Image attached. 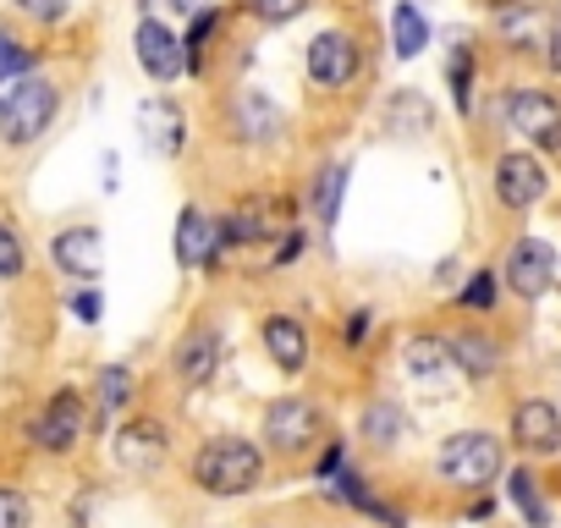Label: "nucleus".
<instances>
[{
    "instance_id": "nucleus-1",
    "label": "nucleus",
    "mask_w": 561,
    "mask_h": 528,
    "mask_svg": "<svg viewBox=\"0 0 561 528\" xmlns=\"http://www.w3.org/2000/svg\"><path fill=\"white\" fill-rule=\"evenodd\" d=\"M187 473H193V484L204 495L231 501V495H248V490L264 484V451L253 440H242V435H215V440H204L193 451Z\"/></svg>"
},
{
    "instance_id": "nucleus-2",
    "label": "nucleus",
    "mask_w": 561,
    "mask_h": 528,
    "mask_svg": "<svg viewBox=\"0 0 561 528\" xmlns=\"http://www.w3.org/2000/svg\"><path fill=\"white\" fill-rule=\"evenodd\" d=\"M56 116H61V89L45 72H28L0 94V138H7L12 149L39 144L56 127Z\"/></svg>"
},
{
    "instance_id": "nucleus-3",
    "label": "nucleus",
    "mask_w": 561,
    "mask_h": 528,
    "mask_svg": "<svg viewBox=\"0 0 561 528\" xmlns=\"http://www.w3.org/2000/svg\"><path fill=\"white\" fill-rule=\"evenodd\" d=\"M435 473H440L451 490L479 495V490H490V484L506 473V451H501V440H495L490 429H457V435L440 440Z\"/></svg>"
},
{
    "instance_id": "nucleus-4",
    "label": "nucleus",
    "mask_w": 561,
    "mask_h": 528,
    "mask_svg": "<svg viewBox=\"0 0 561 528\" xmlns=\"http://www.w3.org/2000/svg\"><path fill=\"white\" fill-rule=\"evenodd\" d=\"M501 127L534 154H561V100L545 89H506Z\"/></svg>"
},
{
    "instance_id": "nucleus-5",
    "label": "nucleus",
    "mask_w": 561,
    "mask_h": 528,
    "mask_svg": "<svg viewBox=\"0 0 561 528\" xmlns=\"http://www.w3.org/2000/svg\"><path fill=\"white\" fill-rule=\"evenodd\" d=\"M83 429H89V402H83V391L61 386V391H50V397H45V408L34 413L28 440H34L45 457H67V451H78Z\"/></svg>"
},
{
    "instance_id": "nucleus-6",
    "label": "nucleus",
    "mask_w": 561,
    "mask_h": 528,
    "mask_svg": "<svg viewBox=\"0 0 561 528\" xmlns=\"http://www.w3.org/2000/svg\"><path fill=\"white\" fill-rule=\"evenodd\" d=\"M490 187H495V204H501V209L528 215L534 204H545V193H550V171H545V160H539L534 149L517 144V149H506V154L495 160Z\"/></svg>"
},
{
    "instance_id": "nucleus-7",
    "label": "nucleus",
    "mask_w": 561,
    "mask_h": 528,
    "mask_svg": "<svg viewBox=\"0 0 561 528\" xmlns=\"http://www.w3.org/2000/svg\"><path fill=\"white\" fill-rule=\"evenodd\" d=\"M501 282L517 303H539L556 287V248L545 237H517L501 253Z\"/></svg>"
},
{
    "instance_id": "nucleus-8",
    "label": "nucleus",
    "mask_w": 561,
    "mask_h": 528,
    "mask_svg": "<svg viewBox=\"0 0 561 528\" xmlns=\"http://www.w3.org/2000/svg\"><path fill=\"white\" fill-rule=\"evenodd\" d=\"M358 72H364V45H358V34H347V28H320V34L309 39V83H314V89L342 94V89L358 83Z\"/></svg>"
},
{
    "instance_id": "nucleus-9",
    "label": "nucleus",
    "mask_w": 561,
    "mask_h": 528,
    "mask_svg": "<svg viewBox=\"0 0 561 528\" xmlns=\"http://www.w3.org/2000/svg\"><path fill=\"white\" fill-rule=\"evenodd\" d=\"M320 440V408L309 397H275L264 408V446L280 457H298Z\"/></svg>"
},
{
    "instance_id": "nucleus-10",
    "label": "nucleus",
    "mask_w": 561,
    "mask_h": 528,
    "mask_svg": "<svg viewBox=\"0 0 561 528\" xmlns=\"http://www.w3.org/2000/svg\"><path fill=\"white\" fill-rule=\"evenodd\" d=\"M133 56L144 67L149 83H176L187 72V56H182V34L165 23V18H144L133 28Z\"/></svg>"
},
{
    "instance_id": "nucleus-11",
    "label": "nucleus",
    "mask_w": 561,
    "mask_h": 528,
    "mask_svg": "<svg viewBox=\"0 0 561 528\" xmlns=\"http://www.w3.org/2000/svg\"><path fill=\"white\" fill-rule=\"evenodd\" d=\"M220 253H226L220 215H209V209L187 204V209L176 215V264H182V271H215Z\"/></svg>"
},
{
    "instance_id": "nucleus-12",
    "label": "nucleus",
    "mask_w": 561,
    "mask_h": 528,
    "mask_svg": "<svg viewBox=\"0 0 561 528\" xmlns=\"http://www.w3.org/2000/svg\"><path fill=\"white\" fill-rule=\"evenodd\" d=\"M171 451V429L160 418H127L116 435H111V457L122 473H154Z\"/></svg>"
},
{
    "instance_id": "nucleus-13",
    "label": "nucleus",
    "mask_w": 561,
    "mask_h": 528,
    "mask_svg": "<svg viewBox=\"0 0 561 528\" xmlns=\"http://www.w3.org/2000/svg\"><path fill=\"white\" fill-rule=\"evenodd\" d=\"M50 264L67 276V282H100V271H105V237H100V226H67V231H56L50 237Z\"/></svg>"
},
{
    "instance_id": "nucleus-14",
    "label": "nucleus",
    "mask_w": 561,
    "mask_h": 528,
    "mask_svg": "<svg viewBox=\"0 0 561 528\" xmlns=\"http://www.w3.org/2000/svg\"><path fill=\"white\" fill-rule=\"evenodd\" d=\"M506 429H512L517 451H528V457H556V451H561V408H556L550 397L517 402L512 418H506Z\"/></svg>"
},
{
    "instance_id": "nucleus-15",
    "label": "nucleus",
    "mask_w": 561,
    "mask_h": 528,
    "mask_svg": "<svg viewBox=\"0 0 561 528\" xmlns=\"http://www.w3.org/2000/svg\"><path fill=\"white\" fill-rule=\"evenodd\" d=\"M231 133L237 144H280V133H287V116H280V105L264 94V89H237L231 100Z\"/></svg>"
},
{
    "instance_id": "nucleus-16",
    "label": "nucleus",
    "mask_w": 561,
    "mask_h": 528,
    "mask_svg": "<svg viewBox=\"0 0 561 528\" xmlns=\"http://www.w3.org/2000/svg\"><path fill=\"white\" fill-rule=\"evenodd\" d=\"M138 133H144V149L160 154V160H176V154L187 149V116H182V105L165 100V94H154V100L138 105Z\"/></svg>"
},
{
    "instance_id": "nucleus-17",
    "label": "nucleus",
    "mask_w": 561,
    "mask_h": 528,
    "mask_svg": "<svg viewBox=\"0 0 561 528\" xmlns=\"http://www.w3.org/2000/svg\"><path fill=\"white\" fill-rule=\"evenodd\" d=\"M287 204L275 198H253V204H237L231 215H220V231H226V248H253V242H270L280 231H293L287 220Z\"/></svg>"
},
{
    "instance_id": "nucleus-18",
    "label": "nucleus",
    "mask_w": 561,
    "mask_h": 528,
    "mask_svg": "<svg viewBox=\"0 0 561 528\" xmlns=\"http://www.w3.org/2000/svg\"><path fill=\"white\" fill-rule=\"evenodd\" d=\"M259 342H264V353H270L275 369H287V375H304L309 369V325L298 314H264Z\"/></svg>"
},
{
    "instance_id": "nucleus-19",
    "label": "nucleus",
    "mask_w": 561,
    "mask_h": 528,
    "mask_svg": "<svg viewBox=\"0 0 561 528\" xmlns=\"http://www.w3.org/2000/svg\"><path fill=\"white\" fill-rule=\"evenodd\" d=\"M215 369H220V331H209V325L187 331L182 347H176V380L182 386H209Z\"/></svg>"
},
{
    "instance_id": "nucleus-20",
    "label": "nucleus",
    "mask_w": 561,
    "mask_h": 528,
    "mask_svg": "<svg viewBox=\"0 0 561 528\" xmlns=\"http://www.w3.org/2000/svg\"><path fill=\"white\" fill-rule=\"evenodd\" d=\"M451 358H457V369H462L468 380H490V375L501 369V342L484 336V331H457V336H451Z\"/></svg>"
},
{
    "instance_id": "nucleus-21",
    "label": "nucleus",
    "mask_w": 561,
    "mask_h": 528,
    "mask_svg": "<svg viewBox=\"0 0 561 528\" xmlns=\"http://www.w3.org/2000/svg\"><path fill=\"white\" fill-rule=\"evenodd\" d=\"M347 176H353V165H347V160H325V165H320V176H314V220H320L325 231L342 220Z\"/></svg>"
},
{
    "instance_id": "nucleus-22",
    "label": "nucleus",
    "mask_w": 561,
    "mask_h": 528,
    "mask_svg": "<svg viewBox=\"0 0 561 528\" xmlns=\"http://www.w3.org/2000/svg\"><path fill=\"white\" fill-rule=\"evenodd\" d=\"M391 45H397V61H413L430 45V18L413 7V0H397L391 7Z\"/></svg>"
},
{
    "instance_id": "nucleus-23",
    "label": "nucleus",
    "mask_w": 561,
    "mask_h": 528,
    "mask_svg": "<svg viewBox=\"0 0 561 528\" xmlns=\"http://www.w3.org/2000/svg\"><path fill=\"white\" fill-rule=\"evenodd\" d=\"M446 369H457L451 336H408V375L413 380H440Z\"/></svg>"
},
{
    "instance_id": "nucleus-24",
    "label": "nucleus",
    "mask_w": 561,
    "mask_h": 528,
    "mask_svg": "<svg viewBox=\"0 0 561 528\" xmlns=\"http://www.w3.org/2000/svg\"><path fill=\"white\" fill-rule=\"evenodd\" d=\"M215 34H220V12H198V18H193V28L182 34L187 78H204V72H209V50H215Z\"/></svg>"
},
{
    "instance_id": "nucleus-25",
    "label": "nucleus",
    "mask_w": 561,
    "mask_h": 528,
    "mask_svg": "<svg viewBox=\"0 0 561 528\" xmlns=\"http://www.w3.org/2000/svg\"><path fill=\"white\" fill-rule=\"evenodd\" d=\"M506 501H512V512H523V523L528 528H550V506H545V495H539V479L534 473H506Z\"/></svg>"
},
{
    "instance_id": "nucleus-26",
    "label": "nucleus",
    "mask_w": 561,
    "mask_h": 528,
    "mask_svg": "<svg viewBox=\"0 0 561 528\" xmlns=\"http://www.w3.org/2000/svg\"><path fill=\"white\" fill-rule=\"evenodd\" d=\"M473 78H479L473 45H457V50H451V61H446V83H451V105H457V116H462V122L473 116Z\"/></svg>"
},
{
    "instance_id": "nucleus-27",
    "label": "nucleus",
    "mask_w": 561,
    "mask_h": 528,
    "mask_svg": "<svg viewBox=\"0 0 561 528\" xmlns=\"http://www.w3.org/2000/svg\"><path fill=\"white\" fill-rule=\"evenodd\" d=\"M430 122H435V116H430V105H424L413 89H402V94L386 100V127H391V133L413 138V133H430Z\"/></svg>"
},
{
    "instance_id": "nucleus-28",
    "label": "nucleus",
    "mask_w": 561,
    "mask_h": 528,
    "mask_svg": "<svg viewBox=\"0 0 561 528\" xmlns=\"http://www.w3.org/2000/svg\"><path fill=\"white\" fill-rule=\"evenodd\" d=\"M133 391H138V380H133V369H122V364H105V369L94 375V402H100V413H122V408L133 402Z\"/></svg>"
},
{
    "instance_id": "nucleus-29",
    "label": "nucleus",
    "mask_w": 561,
    "mask_h": 528,
    "mask_svg": "<svg viewBox=\"0 0 561 528\" xmlns=\"http://www.w3.org/2000/svg\"><path fill=\"white\" fill-rule=\"evenodd\" d=\"M402 429H408V418H402L397 402H369V408H364V440H375V446H397Z\"/></svg>"
},
{
    "instance_id": "nucleus-30",
    "label": "nucleus",
    "mask_w": 561,
    "mask_h": 528,
    "mask_svg": "<svg viewBox=\"0 0 561 528\" xmlns=\"http://www.w3.org/2000/svg\"><path fill=\"white\" fill-rule=\"evenodd\" d=\"M23 271H28V248L12 220H0V282H23Z\"/></svg>"
},
{
    "instance_id": "nucleus-31",
    "label": "nucleus",
    "mask_w": 561,
    "mask_h": 528,
    "mask_svg": "<svg viewBox=\"0 0 561 528\" xmlns=\"http://www.w3.org/2000/svg\"><path fill=\"white\" fill-rule=\"evenodd\" d=\"M28 72H34V50L23 39H12V34H0V89H12Z\"/></svg>"
},
{
    "instance_id": "nucleus-32",
    "label": "nucleus",
    "mask_w": 561,
    "mask_h": 528,
    "mask_svg": "<svg viewBox=\"0 0 561 528\" xmlns=\"http://www.w3.org/2000/svg\"><path fill=\"white\" fill-rule=\"evenodd\" d=\"M495 292H501V282H495V271H473V276L462 282V292H457V303H462V309H473V314H490V309H495Z\"/></svg>"
},
{
    "instance_id": "nucleus-33",
    "label": "nucleus",
    "mask_w": 561,
    "mask_h": 528,
    "mask_svg": "<svg viewBox=\"0 0 561 528\" xmlns=\"http://www.w3.org/2000/svg\"><path fill=\"white\" fill-rule=\"evenodd\" d=\"M242 12L259 18V23H270V28H280V23L304 18V12H309V0H242Z\"/></svg>"
},
{
    "instance_id": "nucleus-34",
    "label": "nucleus",
    "mask_w": 561,
    "mask_h": 528,
    "mask_svg": "<svg viewBox=\"0 0 561 528\" xmlns=\"http://www.w3.org/2000/svg\"><path fill=\"white\" fill-rule=\"evenodd\" d=\"M28 517H34L28 495L18 484H0V528H28Z\"/></svg>"
},
{
    "instance_id": "nucleus-35",
    "label": "nucleus",
    "mask_w": 561,
    "mask_h": 528,
    "mask_svg": "<svg viewBox=\"0 0 561 528\" xmlns=\"http://www.w3.org/2000/svg\"><path fill=\"white\" fill-rule=\"evenodd\" d=\"M12 7L28 18V23H39V28H50V23H67V12H72V0H12Z\"/></svg>"
},
{
    "instance_id": "nucleus-36",
    "label": "nucleus",
    "mask_w": 561,
    "mask_h": 528,
    "mask_svg": "<svg viewBox=\"0 0 561 528\" xmlns=\"http://www.w3.org/2000/svg\"><path fill=\"white\" fill-rule=\"evenodd\" d=\"M309 253V237L293 226V231H280V242H275V253H270V271H293V264Z\"/></svg>"
},
{
    "instance_id": "nucleus-37",
    "label": "nucleus",
    "mask_w": 561,
    "mask_h": 528,
    "mask_svg": "<svg viewBox=\"0 0 561 528\" xmlns=\"http://www.w3.org/2000/svg\"><path fill=\"white\" fill-rule=\"evenodd\" d=\"M67 309H72V320H78V325H100L105 298H100L94 287H83V292H72V298H67Z\"/></svg>"
},
{
    "instance_id": "nucleus-38",
    "label": "nucleus",
    "mask_w": 561,
    "mask_h": 528,
    "mask_svg": "<svg viewBox=\"0 0 561 528\" xmlns=\"http://www.w3.org/2000/svg\"><path fill=\"white\" fill-rule=\"evenodd\" d=\"M528 12H534L528 0H523V7H517V0H501V7H495V28H501L506 39H517V34L528 28Z\"/></svg>"
},
{
    "instance_id": "nucleus-39",
    "label": "nucleus",
    "mask_w": 561,
    "mask_h": 528,
    "mask_svg": "<svg viewBox=\"0 0 561 528\" xmlns=\"http://www.w3.org/2000/svg\"><path fill=\"white\" fill-rule=\"evenodd\" d=\"M364 331H369V309H353V320H347V347H358Z\"/></svg>"
},
{
    "instance_id": "nucleus-40",
    "label": "nucleus",
    "mask_w": 561,
    "mask_h": 528,
    "mask_svg": "<svg viewBox=\"0 0 561 528\" xmlns=\"http://www.w3.org/2000/svg\"><path fill=\"white\" fill-rule=\"evenodd\" d=\"M336 468H347V451H342V440H336V446H331V451L320 457V479H331Z\"/></svg>"
},
{
    "instance_id": "nucleus-41",
    "label": "nucleus",
    "mask_w": 561,
    "mask_h": 528,
    "mask_svg": "<svg viewBox=\"0 0 561 528\" xmlns=\"http://www.w3.org/2000/svg\"><path fill=\"white\" fill-rule=\"evenodd\" d=\"M545 61H550V72L561 78V18H556V28H550V50H545Z\"/></svg>"
}]
</instances>
